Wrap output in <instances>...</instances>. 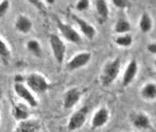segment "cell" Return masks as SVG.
Instances as JSON below:
<instances>
[{
  "label": "cell",
  "mask_w": 156,
  "mask_h": 132,
  "mask_svg": "<svg viewBox=\"0 0 156 132\" xmlns=\"http://www.w3.org/2000/svg\"><path fill=\"white\" fill-rule=\"evenodd\" d=\"M114 42L118 46H121V47H130L132 44H133V37H132V35L129 33L121 34L120 36L115 38Z\"/></svg>",
  "instance_id": "obj_22"
},
{
  "label": "cell",
  "mask_w": 156,
  "mask_h": 132,
  "mask_svg": "<svg viewBox=\"0 0 156 132\" xmlns=\"http://www.w3.org/2000/svg\"><path fill=\"white\" fill-rule=\"evenodd\" d=\"M56 24L58 29V31L61 32L62 36L66 39L67 42L72 44H80L82 42V38L79 32H77L71 25L63 22L61 19L58 17L56 18Z\"/></svg>",
  "instance_id": "obj_4"
},
{
  "label": "cell",
  "mask_w": 156,
  "mask_h": 132,
  "mask_svg": "<svg viewBox=\"0 0 156 132\" xmlns=\"http://www.w3.org/2000/svg\"><path fill=\"white\" fill-rule=\"evenodd\" d=\"M27 86L33 93H45L50 89V84L47 79L40 73H30L26 78Z\"/></svg>",
  "instance_id": "obj_2"
},
{
  "label": "cell",
  "mask_w": 156,
  "mask_h": 132,
  "mask_svg": "<svg viewBox=\"0 0 156 132\" xmlns=\"http://www.w3.org/2000/svg\"><path fill=\"white\" fill-rule=\"evenodd\" d=\"M147 51L153 55H156V43H151L147 45Z\"/></svg>",
  "instance_id": "obj_27"
},
{
  "label": "cell",
  "mask_w": 156,
  "mask_h": 132,
  "mask_svg": "<svg viewBox=\"0 0 156 132\" xmlns=\"http://www.w3.org/2000/svg\"><path fill=\"white\" fill-rule=\"evenodd\" d=\"M140 94L144 98L147 100L156 99V84L155 83H148L145 84L140 91Z\"/></svg>",
  "instance_id": "obj_17"
},
{
  "label": "cell",
  "mask_w": 156,
  "mask_h": 132,
  "mask_svg": "<svg viewBox=\"0 0 156 132\" xmlns=\"http://www.w3.org/2000/svg\"><path fill=\"white\" fill-rule=\"evenodd\" d=\"M88 113H89V107L88 106H83L82 108L75 111L68 120L67 129L69 131H76L80 129L85 124Z\"/></svg>",
  "instance_id": "obj_5"
},
{
  "label": "cell",
  "mask_w": 156,
  "mask_h": 132,
  "mask_svg": "<svg viewBox=\"0 0 156 132\" xmlns=\"http://www.w3.org/2000/svg\"><path fill=\"white\" fill-rule=\"evenodd\" d=\"M12 114L14 116V118L18 121L27 120L29 119V116H30V113H29L27 107L24 106L23 104H21V103L13 106Z\"/></svg>",
  "instance_id": "obj_15"
},
{
  "label": "cell",
  "mask_w": 156,
  "mask_h": 132,
  "mask_svg": "<svg viewBox=\"0 0 156 132\" xmlns=\"http://www.w3.org/2000/svg\"><path fill=\"white\" fill-rule=\"evenodd\" d=\"M120 68H121V60L119 57L114 58V59L106 62L104 68H102L101 74V85L105 86H110L116 80V78L118 77L120 73Z\"/></svg>",
  "instance_id": "obj_1"
},
{
  "label": "cell",
  "mask_w": 156,
  "mask_h": 132,
  "mask_svg": "<svg viewBox=\"0 0 156 132\" xmlns=\"http://www.w3.org/2000/svg\"><path fill=\"white\" fill-rule=\"evenodd\" d=\"M138 69H139L138 62H136V59H132L129 62V64L127 65V68L124 72L123 79H122V85H123V86H129L134 81V79L136 76V73H138Z\"/></svg>",
  "instance_id": "obj_12"
},
{
  "label": "cell",
  "mask_w": 156,
  "mask_h": 132,
  "mask_svg": "<svg viewBox=\"0 0 156 132\" xmlns=\"http://www.w3.org/2000/svg\"><path fill=\"white\" fill-rule=\"evenodd\" d=\"M109 120V111L105 107H101L94 114L92 119V127L94 129L105 126Z\"/></svg>",
  "instance_id": "obj_10"
},
{
  "label": "cell",
  "mask_w": 156,
  "mask_h": 132,
  "mask_svg": "<svg viewBox=\"0 0 156 132\" xmlns=\"http://www.w3.org/2000/svg\"><path fill=\"white\" fill-rule=\"evenodd\" d=\"M95 7H96V12L97 16L99 18L100 22H105L109 16V9L108 5L104 0H99V1L95 2Z\"/></svg>",
  "instance_id": "obj_16"
},
{
  "label": "cell",
  "mask_w": 156,
  "mask_h": 132,
  "mask_svg": "<svg viewBox=\"0 0 156 132\" xmlns=\"http://www.w3.org/2000/svg\"><path fill=\"white\" fill-rule=\"evenodd\" d=\"M89 7H90V2L88 0H81V1H78L75 5L76 10L79 12L86 11Z\"/></svg>",
  "instance_id": "obj_24"
},
{
  "label": "cell",
  "mask_w": 156,
  "mask_h": 132,
  "mask_svg": "<svg viewBox=\"0 0 156 132\" xmlns=\"http://www.w3.org/2000/svg\"><path fill=\"white\" fill-rule=\"evenodd\" d=\"M11 6L10 1H1L0 2V19L6 15Z\"/></svg>",
  "instance_id": "obj_23"
},
{
  "label": "cell",
  "mask_w": 156,
  "mask_h": 132,
  "mask_svg": "<svg viewBox=\"0 0 156 132\" xmlns=\"http://www.w3.org/2000/svg\"><path fill=\"white\" fill-rule=\"evenodd\" d=\"M71 19H73V22L77 24V26L79 27L81 33L87 39H89V40H93V39L95 38L96 34H97V30L90 22H88L86 19L80 18L79 16H77V15H75V14L71 15Z\"/></svg>",
  "instance_id": "obj_8"
},
{
  "label": "cell",
  "mask_w": 156,
  "mask_h": 132,
  "mask_svg": "<svg viewBox=\"0 0 156 132\" xmlns=\"http://www.w3.org/2000/svg\"><path fill=\"white\" fill-rule=\"evenodd\" d=\"M132 124L136 128L147 129L150 127V120L144 113H135L131 116Z\"/></svg>",
  "instance_id": "obj_14"
},
{
  "label": "cell",
  "mask_w": 156,
  "mask_h": 132,
  "mask_svg": "<svg viewBox=\"0 0 156 132\" xmlns=\"http://www.w3.org/2000/svg\"><path fill=\"white\" fill-rule=\"evenodd\" d=\"M81 98V92L77 87H71L67 90L62 97V105L65 109L73 108Z\"/></svg>",
  "instance_id": "obj_9"
},
{
  "label": "cell",
  "mask_w": 156,
  "mask_h": 132,
  "mask_svg": "<svg viewBox=\"0 0 156 132\" xmlns=\"http://www.w3.org/2000/svg\"><path fill=\"white\" fill-rule=\"evenodd\" d=\"M154 66H155V68H156V59L154 60Z\"/></svg>",
  "instance_id": "obj_28"
},
{
  "label": "cell",
  "mask_w": 156,
  "mask_h": 132,
  "mask_svg": "<svg viewBox=\"0 0 156 132\" xmlns=\"http://www.w3.org/2000/svg\"><path fill=\"white\" fill-rule=\"evenodd\" d=\"M112 3H113V5L117 8H125L129 5V2L124 1V0H113Z\"/></svg>",
  "instance_id": "obj_26"
},
{
  "label": "cell",
  "mask_w": 156,
  "mask_h": 132,
  "mask_svg": "<svg viewBox=\"0 0 156 132\" xmlns=\"http://www.w3.org/2000/svg\"><path fill=\"white\" fill-rule=\"evenodd\" d=\"M27 49L33 56L38 57V58L41 57V56H42V47L40 45V43H39L37 40H35V39H31V40L27 41Z\"/></svg>",
  "instance_id": "obj_18"
},
{
  "label": "cell",
  "mask_w": 156,
  "mask_h": 132,
  "mask_svg": "<svg viewBox=\"0 0 156 132\" xmlns=\"http://www.w3.org/2000/svg\"><path fill=\"white\" fill-rule=\"evenodd\" d=\"M33 23L31 19L23 14L19 15L15 21V28L23 34H28L32 30Z\"/></svg>",
  "instance_id": "obj_11"
},
{
  "label": "cell",
  "mask_w": 156,
  "mask_h": 132,
  "mask_svg": "<svg viewBox=\"0 0 156 132\" xmlns=\"http://www.w3.org/2000/svg\"><path fill=\"white\" fill-rule=\"evenodd\" d=\"M49 44L53 52V56L55 60L62 64L66 59V46L62 39L58 35V34H51L49 36Z\"/></svg>",
  "instance_id": "obj_3"
},
{
  "label": "cell",
  "mask_w": 156,
  "mask_h": 132,
  "mask_svg": "<svg viewBox=\"0 0 156 132\" xmlns=\"http://www.w3.org/2000/svg\"><path fill=\"white\" fill-rule=\"evenodd\" d=\"M12 52L10 50L8 44L0 37V59L4 63H8L9 59L11 58Z\"/></svg>",
  "instance_id": "obj_21"
},
{
  "label": "cell",
  "mask_w": 156,
  "mask_h": 132,
  "mask_svg": "<svg viewBox=\"0 0 156 132\" xmlns=\"http://www.w3.org/2000/svg\"><path fill=\"white\" fill-rule=\"evenodd\" d=\"M14 90L20 98H22L26 102L27 106L31 107V108H35V107L38 106V99L36 98V96L23 83H15Z\"/></svg>",
  "instance_id": "obj_6"
},
{
  "label": "cell",
  "mask_w": 156,
  "mask_h": 132,
  "mask_svg": "<svg viewBox=\"0 0 156 132\" xmlns=\"http://www.w3.org/2000/svg\"><path fill=\"white\" fill-rule=\"evenodd\" d=\"M40 124L36 120L28 119L27 120L19 121L14 132H39Z\"/></svg>",
  "instance_id": "obj_13"
},
{
  "label": "cell",
  "mask_w": 156,
  "mask_h": 132,
  "mask_svg": "<svg viewBox=\"0 0 156 132\" xmlns=\"http://www.w3.org/2000/svg\"><path fill=\"white\" fill-rule=\"evenodd\" d=\"M139 25L140 29L144 33H147L152 29V19H151L150 16L147 13H144L141 15Z\"/></svg>",
  "instance_id": "obj_19"
},
{
  "label": "cell",
  "mask_w": 156,
  "mask_h": 132,
  "mask_svg": "<svg viewBox=\"0 0 156 132\" xmlns=\"http://www.w3.org/2000/svg\"><path fill=\"white\" fill-rule=\"evenodd\" d=\"M92 58V53L90 52H80L73 56L66 63V69L68 71L78 70L86 66Z\"/></svg>",
  "instance_id": "obj_7"
},
{
  "label": "cell",
  "mask_w": 156,
  "mask_h": 132,
  "mask_svg": "<svg viewBox=\"0 0 156 132\" xmlns=\"http://www.w3.org/2000/svg\"><path fill=\"white\" fill-rule=\"evenodd\" d=\"M28 3L33 5V6L35 7L36 9H38L39 11H44V9H45V3L42 2V1H37V0H29Z\"/></svg>",
  "instance_id": "obj_25"
},
{
  "label": "cell",
  "mask_w": 156,
  "mask_h": 132,
  "mask_svg": "<svg viewBox=\"0 0 156 132\" xmlns=\"http://www.w3.org/2000/svg\"><path fill=\"white\" fill-rule=\"evenodd\" d=\"M131 30V24L124 18H119L114 26V31L118 34H126Z\"/></svg>",
  "instance_id": "obj_20"
}]
</instances>
